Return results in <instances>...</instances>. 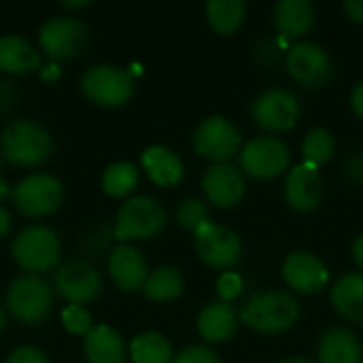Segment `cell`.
I'll return each mask as SVG.
<instances>
[{"instance_id": "obj_1", "label": "cell", "mask_w": 363, "mask_h": 363, "mask_svg": "<svg viewBox=\"0 0 363 363\" xmlns=\"http://www.w3.org/2000/svg\"><path fill=\"white\" fill-rule=\"evenodd\" d=\"M240 321L259 334H281L294 328L300 319V302L296 296L270 289L253 294L240 306Z\"/></svg>"}, {"instance_id": "obj_2", "label": "cell", "mask_w": 363, "mask_h": 363, "mask_svg": "<svg viewBox=\"0 0 363 363\" xmlns=\"http://www.w3.org/2000/svg\"><path fill=\"white\" fill-rule=\"evenodd\" d=\"M53 151L49 132L34 121H15L2 132V155L6 162L30 168L43 164Z\"/></svg>"}, {"instance_id": "obj_3", "label": "cell", "mask_w": 363, "mask_h": 363, "mask_svg": "<svg viewBox=\"0 0 363 363\" xmlns=\"http://www.w3.org/2000/svg\"><path fill=\"white\" fill-rule=\"evenodd\" d=\"M166 225L164 206L151 196H134L121 204L115 223L117 240H149Z\"/></svg>"}, {"instance_id": "obj_4", "label": "cell", "mask_w": 363, "mask_h": 363, "mask_svg": "<svg viewBox=\"0 0 363 363\" xmlns=\"http://www.w3.org/2000/svg\"><path fill=\"white\" fill-rule=\"evenodd\" d=\"M13 259L30 274L49 272L60 262V240L47 225L26 228L13 242Z\"/></svg>"}, {"instance_id": "obj_5", "label": "cell", "mask_w": 363, "mask_h": 363, "mask_svg": "<svg viewBox=\"0 0 363 363\" xmlns=\"http://www.w3.org/2000/svg\"><path fill=\"white\" fill-rule=\"evenodd\" d=\"M238 160L240 172L257 181H270L281 177L289 168L291 155L281 138L257 136L240 149Z\"/></svg>"}, {"instance_id": "obj_6", "label": "cell", "mask_w": 363, "mask_h": 363, "mask_svg": "<svg viewBox=\"0 0 363 363\" xmlns=\"http://www.w3.org/2000/svg\"><path fill=\"white\" fill-rule=\"evenodd\" d=\"M6 306L17 321L38 325L51 313V289L36 274L19 277L6 291Z\"/></svg>"}, {"instance_id": "obj_7", "label": "cell", "mask_w": 363, "mask_h": 363, "mask_svg": "<svg viewBox=\"0 0 363 363\" xmlns=\"http://www.w3.org/2000/svg\"><path fill=\"white\" fill-rule=\"evenodd\" d=\"M194 149L198 155L215 164H228L236 153H240L242 138L230 119L213 115L200 121L194 130Z\"/></svg>"}, {"instance_id": "obj_8", "label": "cell", "mask_w": 363, "mask_h": 363, "mask_svg": "<svg viewBox=\"0 0 363 363\" xmlns=\"http://www.w3.org/2000/svg\"><path fill=\"white\" fill-rule=\"evenodd\" d=\"M83 94L100 106H123L134 94L132 74L119 66H94L81 81Z\"/></svg>"}, {"instance_id": "obj_9", "label": "cell", "mask_w": 363, "mask_h": 363, "mask_svg": "<svg viewBox=\"0 0 363 363\" xmlns=\"http://www.w3.org/2000/svg\"><path fill=\"white\" fill-rule=\"evenodd\" d=\"M194 236L196 253L206 266L215 270H228L238 264L242 255V240L234 230L208 221Z\"/></svg>"}, {"instance_id": "obj_10", "label": "cell", "mask_w": 363, "mask_h": 363, "mask_svg": "<svg viewBox=\"0 0 363 363\" xmlns=\"http://www.w3.org/2000/svg\"><path fill=\"white\" fill-rule=\"evenodd\" d=\"M64 187L51 174L26 177L13 191V202L26 217H47L62 204Z\"/></svg>"}, {"instance_id": "obj_11", "label": "cell", "mask_w": 363, "mask_h": 363, "mask_svg": "<svg viewBox=\"0 0 363 363\" xmlns=\"http://www.w3.org/2000/svg\"><path fill=\"white\" fill-rule=\"evenodd\" d=\"M40 47L53 60H70L85 51L89 32L87 26L74 17H55L43 23L38 32Z\"/></svg>"}, {"instance_id": "obj_12", "label": "cell", "mask_w": 363, "mask_h": 363, "mask_svg": "<svg viewBox=\"0 0 363 363\" xmlns=\"http://www.w3.org/2000/svg\"><path fill=\"white\" fill-rule=\"evenodd\" d=\"M285 64L289 77L304 87H323L334 74L330 53L315 43H296L289 47Z\"/></svg>"}, {"instance_id": "obj_13", "label": "cell", "mask_w": 363, "mask_h": 363, "mask_svg": "<svg viewBox=\"0 0 363 363\" xmlns=\"http://www.w3.org/2000/svg\"><path fill=\"white\" fill-rule=\"evenodd\" d=\"M251 115L266 132H289L300 119V102L287 89H266L255 98Z\"/></svg>"}, {"instance_id": "obj_14", "label": "cell", "mask_w": 363, "mask_h": 363, "mask_svg": "<svg viewBox=\"0 0 363 363\" xmlns=\"http://www.w3.org/2000/svg\"><path fill=\"white\" fill-rule=\"evenodd\" d=\"M283 279L294 291L304 296H317L328 287L330 270L317 255L306 251H294L283 262Z\"/></svg>"}, {"instance_id": "obj_15", "label": "cell", "mask_w": 363, "mask_h": 363, "mask_svg": "<svg viewBox=\"0 0 363 363\" xmlns=\"http://www.w3.org/2000/svg\"><path fill=\"white\" fill-rule=\"evenodd\" d=\"M53 287L64 300L81 306L96 300V296L102 289V281L96 268L87 262H68L62 268H57L53 277Z\"/></svg>"}, {"instance_id": "obj_16", "label": "cell", "mask_w": 363, "mask_h": 363, "mask_svg": "<svg viewBox=\"0 0 363 363\" xmlns=\"http://www.w3.org/2000/svg\"><path fill=\"white\" fill-rule=\"evenodd\" d=\"M206 200L217 208H232L245 196V177L232 164H215L202 177Z\"/></svg>"}, {"instance_id": "obj_17", "label": "cell", "mask_w": 363, "mask_h": 363, "mask_svg": "<svg viewBox=\"0 0 363 363\" xmlns=\"http://www.w3.org/2000/svg\"><path fill=\"white\" fill-rule=\"evenodd\" d=\"M285 200L298 213L315 211L323 200V179L319 168L306 162L294 166L285 181Z\"/></svg>"}, {"instance_id": "obj_18", "label": "cell", "mask_w": 363, "mask_h": 363, "mask_svg": "<svg viewBox=\"0 0 363 363\" xmlns=\"http://www.w3.org/2000/svg\"><path fill=\"white\" fill-rule=\"evenodd\" d=\"M108 272H111V279L115 281V285L123 291L143 289V285L149 277L145 257L140 255L138 249H134L130 245H121V247L113 249V253L108 255Z\"/></svg>"}, {"instance_id": "obj_19", "label": "cell", "mask_w": 363, "mask_h": 363, "mask_svg": "<svg viewBox=\"0 0 363 363\" xmlns=\"http://www.w3.org/2000/svg\"><path fill=\"white\" fill-rule=\"evenodd\" d=\"M272 21L283 40L304 36L317 21V11L308 0H281L272 9Z\"/></svg>"}, {"instance_id": "obj_20", "label": "cell", "mask_w": 363, "mask_h": 363, "mask_svg": "<svg viewBox=\"0 0 363 363\" xmlns=\"http://www.w3.org/2000/svg\"><path fill=\"white\" fill-rule=\"evenodd\" d=\"M236 328L238 315L230 302H211L198 315V334L211 345L230 340L236 334Z\"/></svg>"}, {"instance_id": "obj_21", "label": "cell", "mask_w": 363, "mask_h": 363, "mask_svg": "<svg viewBox=\"0 0 363 363\" xmlns=\"http://www.w3.org/2000/svg\"><path fill=\"white\" fill-rule=\"evenodd\" d=\"M319 363H362L363 349L357 336L347 328H332L323 332L317 345Z\"/></svg>"}, {"instance_id": "obj_22", "label": "cell", "mask_w": 363, "mask_h": 363, "mask_svg": "<svg viewBox=\"0 0 363 363\" xmlns=\"http://www.w3.org/2000/svg\"><path fill=\"white\" fill-rule=\"evenodd\" d=\"M140 162H143L147 177L157 187H174L185 177V166H183L181 157L168 147H160V145L149 147L143 153Z\"/></svg>"}, {"instance_id": "obj_23", "label": "cell", "mask_w": 363, "mask_h": 363, "mask_svg": "<svg viewBox=\"0 0 363 363\" xmlns=\"http://www.w3.org/2000/svg\"><path fill=\"white\" fill-rule=\"evenodd\" d=\"M83 351L89 363H123L125 345L123 338L111 325H94L85 336Z\"/></svg>"}, {"instance_id": "obj_24", "label": "cell", "mask_w": 363, "mask_h": 363, "mask_svg": "<svg viewBox=\"0 0 363 363\" xmlns=\"http://www.w3.org/2000/svg\"><path fill=\"white\" fill-rule=\"evenodd\" d=\"M332 304L340 317L363 325V272H349L334 283Z\"/></svg>"}, {"instance_id": "obj_25", "label": "cell", "mask_w": 363, "mask_h": 363, "mask_svg": "<svg viewBox=\"0 0 363 363\" xmlns=\"http://www.w3.org/2000/svg\"><path fill=\"white\" fill-rule=\"evenodd\" d=\"M40 66L38 51L21 36H0V70L9 74H23Z\"/></svg>"}, {"instance_id": "obj_26", "label": "cell", "mask_w": 363, "mask_h": 363, "mask_svg": "<svg viewBox=\"0 0 363 363\" xmlns=\"http://www.w3.org/2000/svg\"><path fill=\"white\" fill-rule=\"evenodd\" d=\"M247 17V4L242 0H211L206 4V21L219 36L236 34Z\"/></svg>"}, {"instance_id": "obj_27", "label": "cell", "mask_w": 363, "mask_h": 363, "mask_svg": "<svg viewBox=\"0 0 363 363\" xmlns=\"http://www.w3.org/2000/svg\"><path fill=\"white\" fill-rule=\"evenodd\" d=\"M183 289L185 279L174 266H162L153 270L143 285V294L153 302H172L183 294Z\"/></svg>"}, {"instance_id": "obj_28", "label": "cell", "mask_w": 363, "mask_h": 363, "mask_svg": "<svg viewBox=\"0 0 363 363\" xmlns=\"http://www.w3.org/2000/svg\"><path fill=\"white\" fill-rule=\"evenodd\" d=\"M130 357L134 363H172V347L157 332H145L130 345Z\"/></svg>"}, {"instance_id": "obj_29", "label": "cell", "mask_w": 363, "mask_h": 363, "mask_svg": "<svg viewBox=\"0 0 363 363\" xmlns=\"http://www.w3.org/2000/svg\"><path fill=\"white\" fill-rule=\"evenodd\" d=\"M138 183V168L132 162L111 164L102 174V189L111 198H123L134 191Z\"/></svg>"}, {"instance_id": "obj_30", "label": "cell", "mask_w": 363, "mask_h": 363, "mask_svg": "<svg viewBox=\"0 0 363 363\" xmlns=\"http://www.w3.org/2000/svg\"><path fill=\"white\" fill-rule=\"evenodd\" d=\"M334 151H336V140L332 136L330 130L325 128H315L311 130L304 140H302V155H304V162L319 168L323 164H328L332 157H334Z\"/></svg>"}, {"instance_id": "obj_31", "label": "cell", "mask_w": 363, "mask_h": 363, "mask_svg": "<svg viewBox=\"0 0 363 363\" xmlns=\"http://www.w3.org/2000/svg\"><path fill=\"white\" fill-rule=\"evenodd\" d=\"M177 223L183 230L198 232L204 223H208V206L200 198H185L177 206Z\"/></svg>"}, {"instance_id": "obj_32", "label": "cell", "mask_w": 363, "mask_h": 363, "mask_svg": "<svg viewBox=\"0 0 363 363\" xmlns=\"http://www.w3.org/2000/svg\"><path fill=\"white\" fill-rule=\"evenodd\" d=\"M62 323H64L66 332H70V334H74V336H83V334L87 336L89 330H91V317H89V313H87L83 306H79V304H70V306L64 308V313H62Z\"/></svg>"}, {"instance_id": "obj_33", "label": "cell", "mask_w": 363, "mask_h": 363, "mask_svg": "<svg viewBox=\"0 0 363 363\" xmlns=\"http://www.w3.org/2000/svg\"><path fill=\"white\" fill-rule=\"evenodd\" d=\"M172 363H221L219 355L208 347H187L172 357Z\"/></svg>"}, {"instance_id": "obj_34", "label": "cell", "mask_w": 363, "mask_h": 363, "mask_svg": "<svg viewBox=\"0 0 363 363\" xmlns=\"http://www.w3.org/2000/svg\"><path fill=\"white\" fill-rule=\"evenodd\" d=\"M240 291H242V279H240V274H236V272H223L219 277V281H217V294H219L221 302H230L232 304V300L238 298Z\"/></svg>"}, {"instance_id": "obj_35", "label": "cell", "mask_w": 363, "mask_h": 363, "mask_svg": "<svg viewBox=\"0 0 363 363\" xmlns=\"http://www.w3.org/2000/svg\"><path fill=\"white\" fill-rule=\"evenodd\" d=\"M342 170H345V177L355 183V185H363V153L362 151H355L351 153L345 164H342Z\"/></svg>"}, {"instance_id": "obj_36", "label": "cell", "mask_w": 363, "mask_h": 363, "mask_svg": "<svg viewBox=\"0 0 363 363\" xmlns=\"http://www.w3.org/2000/svg\"><path fill=\"white\" fill-rule=\"evenodd\" d=\"M6 363H49L45 353L34 347H19L11 353Z\"/></svg>"}, {"instance_id": "obj_37", "label": "cell", "mask_w": 363, "mask_h": 363, "mask_svg": "<svg viewBox=\"0 0 363 363\" xmlns=\"http://www.w3.org/2000/svg\"><path fill=\"white\" fill-rule=\"evenodd\" d=\"M279 53H281V51H279V45H277L274 40H268V38L259 40L257 47H255V57H257V62L264 64V66L274 64V62L279 60Z\"/></svg>"}, {"instance_id": "obj_38", "label": "cell", "mask_w": 363, "mask_h": 363, "mask_svg": "<svg viewBox=\"0 0 363 363\" xmlns=\"http://www.w3.org/2000/svg\"><path fill=\"white\" fill-rule=\"evenodd\" d=\"M15 104V91L11 87V83L6 81H0V113H6L11 111Z\"/></svg>"}, {"instance_id": "obj_39", "label": "cell", "mask_w": 363, "mask_h": 363, "mask_svg": "<svg viewBox=\"0 0 363 363\" xmlns=\"http://www.w3.org/2000/svg\"><path fill=\"white\" fill-rule=\"evenodd\" d=\"M342 9L355 23H363V0H347Z\"/></svg>"}, {"instance_id": "obj_40", "label": "cell", "mask_w": 363, "mask_h": 363, "mask_svg": "<svg viewBox=\"0 0 363 363\" xmlns=\"http://www.w3.org/2000/svg\"><path fill=\"white\" fill-rule=\"evenodd\" d=\"M351 106H353L355 115L363 119V81H359L351 91Z\"/></svg>"}, {"instance_id": "obj_41", "label": "cell", "mask_w": 363, "mask_h": 363, "mask_svg": "<svg viewBox=\"0 0 363 363\" xmlns=\"http://www.w3.org/2000/svg\"><path fill=\"white\" fill-rule=\"evenodd\" d=\"M353 259H355V264L363 270V234H359L355 238V242H353Z\"/></svg>"}, {"instance_id": "obj_42", "label": "cell", "mask_w": 363, "mask_h": 363, "mask_svg": "<svg viewBox=\"0 0 363 363\" xmlns=\"http://www.w3.org/2000/svg\"><path fill=\"white\" fill-rule=\"evenodd\" d=\"M9 230H11V215L6 208L0 206V240L9 234Z\"/></svg>"}, {"instance_id": "obj_43", "label": "cell", "mask_w": 363, "mask_h": 363, "mask_svg": "<svg viewBox=\"0 0 363 363\" xmlns=\"http://www.w3.org/2000/svg\"><path fill=\"white\" fill-rule=\"evenodd\" d=\"M47 68H49V70L43 72V79H55V77L60 74V72H57V66H47Z\"/></svg>"}, {"instance_id": "obj_44", "label": "cell", "mask_w": 363, "mask_h": 363, "mask_svg": "<svg viewBox=\"0 0 363 363\" xmlns=\"http://www.w3.org/2000/svg\"><path fill=\"white\" fill-rule=\"evenodd\" d=\"M9 194H11L9 185L0 179V202H2V200H6V198H9Z\"/></svg>"}, {"instance_id": "obj_45", "label": "cell", "mask_w": 363, "mask_h": 363, "mask_svg": "<svg viewBox=\"0 0 363 363\" xmlns=\"http://www.w3.org/2000/svg\"><path fill=\"white\" fill-rule=\"evenodd\" d=\"M279 363H313L311 359H306V357H285L283 362Z\"/></svg>"}, {"instance_id": "obj_46", "label": "cell", "mask_w": 363, "mask_h": 363, "mask_svg": "<svg viewBox=\"0 0 363 363\" xmlns=\"http://www.w3.org/2000/svg\"><path fill=\"white\" fill-rule=\"evenodd\" d=\"M64 4H66V6H74V9H77V6H85L87 2H64Z\"/></svg>"}, {"instance_id": "obj_47", "label": "cell", "mask_w": 363, "mask_h": 363, "mask_svg": "<svg viewBox=\"0 0 363 363\" xmlns=\"http://www.w3.org/2000/svg\"><path fill=\"white\" fill-rule=\"evenodd\" d=\"M2 328H4V311L0 308V332H2Z\"/></svg>"}, {"instance_id": "obj_48", "label": "cell", "mask_w": 363, "mask_h": 363, "mask_svg": "<svg viewBox=\"0 0 363 363\" xmlns=\"http://www.w3.org/2000/svg\"><path fill=\"white\" fill-rule=\"evenodd\" d=\"M0 164H2V160H0Z\"/></svg>"}]
</instances>
